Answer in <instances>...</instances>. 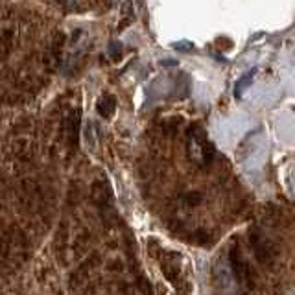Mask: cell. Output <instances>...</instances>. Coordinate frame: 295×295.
Instances as JSON below:
<instances>
[{"label":"cell","instance_id":"obj_5","mask_svg":"<svg viewBox=\"0 0 295 295\" xmlns=\"http://www.w3.org/2000/svg\"><path fill=\"white\" fill-rule=\"evenodd\" d=\"M174 48H176V50H192V48H194V45L186 43V41H183V43H174Z\"/></svg>","mask_w":295,"mask_h":295},{"label":"cell","instance_id":"obj_1","mask_svg":"<svg viewBox=\"0 0 295 295\" xmlns=\"http://www.w3.org/2000/svg\"><path fill=\"white\" fill-rule=\"evenodd\" d=\"M186 152L192 162L198 166H208L214 159V146L208 142L205 131L194 124L188 129V142H186Z\"/></svg>","mask_w":295,"mask_h":295},{"label":"cell","instance_id":"obj_4","mask_svg":"<svg viewBox=\"0 0 295 295\" xmlns=\"http://www.w3.org/2000/svg\"><path fill=\"white\" fill-rule=\"evenodd\" d=\"M253 74H255V70L249 72V74H246V76H244V78H242V80L238 81V85H236V89H234V96H236V98H240V96L244 94V89H246V87L249 85L248 81L251 80V76H253Z\"/></svg>","mask_w":295,"mask_h":295},{"label":"cell","instance_id":"obj_2","mask_svg":"<svg viewBox=\"0 0 295 295\" xmlns=\"http://www.w3.org/2000/svg\"><path fill=\"white\" fill-rule=\"evenodd\" d=\"M231 264L234 277L240 280V284H249L251 282V270H249L248 262L244 260V256H242L238 248H234L231 251Z\"/></svg>","mask_w":295,"mask_h":295},{"label":"cell","instance_id":"obj_3","mask_svg":"<svg viewBox=\"0 0 295 295\" xmlns=\"http://www.w3.org/2000/svg\"><path fill=\"white\" fill-rule=\"evenodd\" d=\"M96 109H98V113H100L104 118H109L113 113H114V109H116V100H114V96H111V94L102 96L100 102H98V105H96Z\"/></svg>","mask_w":295,"mask_h":295}]
</instances>
